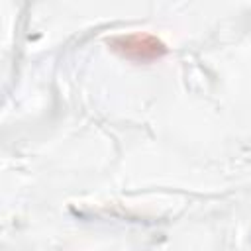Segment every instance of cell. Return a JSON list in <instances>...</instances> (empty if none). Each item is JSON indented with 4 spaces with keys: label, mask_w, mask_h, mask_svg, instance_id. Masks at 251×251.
Returning <instances> with one entry per match:
<instances>
[{
    "label": "cell",
    "mask_w": 251,
    "mask_h": 251,
    "mask_svg": "<svg viewBox=\"0 0 251 251\" xmlns=\"http://www.w3.org/2000/svg\"><path fill=\"white\" fill-rule=\"evenodd\" d=\"M108 45L112 51H116L120 57H126L129 61L147 63L163 57L167 53V45L151 35V33H127V35H116L108 39Z\"/></svg>",
    "instance_id": "6da1fadb"
}]
</instances>
